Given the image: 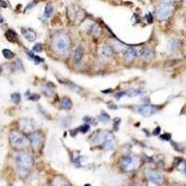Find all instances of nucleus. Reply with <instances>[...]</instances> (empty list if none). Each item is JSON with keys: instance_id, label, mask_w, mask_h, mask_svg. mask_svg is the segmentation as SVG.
Masks as SVG:
<instances>
[{"instance_id": "nucleus-1", "label": "nucleus", "mask_w": 186, "mask_h": 186, "mask_svg": "<svg viewBox=\"0 0 186 186\" xmlns=\"http://www.w3.org/2000/svg\"><path fill=\"white\" fill-rule=\"evenodd\" d=\"M70 45H71L70 37L64 34H59L53 40V49L59 54L66 53L70 49Z\"/></svg>"}, {"instance_id": "nucleus-2", "label": "nucleus", "mask_w": 186, "mask_h": 186, "mask_svg": "<svg viewBox=\"0 0 186 186\" xmlns=\"http://www.w3.org/2000/svg\"><path fill=\"white\" fill-rule=\"evenodd\" d=\"M173 7H174V3L171 0H167V1H164L163 3H161L156 11V17L158 20L163 21V20H167L172 13L173 10Z\"/></svg>"}, {"instance_id": "nucleus-3", "label": "nucleus", "mask_w": 186, "mask_h": 186, "mask_svg": "<svg viewBox=\"0 0 186 186\" xmlns=\"http://www.w3.org/2000/svg\"><path fill=\"white\" fill-rule=\"evenodd\" d=\"M10 140L11 145L16 148L25 147L28 144V139L19 131H12L10 133Z\"/></svg>"}, {"instance_id": "nucleus-4", "label": "nucleus", "mask_w": 186, "mask_h": 186, "mask_svg": "<svg viewBox=\"0 0 186 186\" xmlns=\"http://www.w3.org/2000/svg\"><path fill=\"white\" fill-rule=\"evenodd\" d=\"M17 165L23 168V169H29L33 166V157L25 152H21L19 153L16 157H15Z\"/></svg>"}, {"instance_id": "nucleus-5", "label": "nucleus", "mask_w": 186, "mask_h": 186, "mask_svg": "<svg viewBox=\"0 0 186 186\" xmlns=\"http://www.w3.org/2000/svg\"><path fill=\"white\" fill-rule=\"evenodd\" d=\"M140 159L133 156H127L122 159V168L127 171H132L139 168Z\"/></svg>"}, {"instance_id": "nucleus-6", "label": "nucleus", "mask_w": 186, "mask_h": 186, "mask_svg": "<svg viewBox=\"0 0 186 186\" xmlns=\"http://www.w3.org/2000/svg\"><path fill=\"white\" fill-rule=\"evenodd\" d=\"M29 140H30V144L33 146V148L36 149L41 145L42 140H43V135L39 131H34V132L31 133Z\"/></svg>"}, {"instance_id": "nucleus-7", "label": "nucleus", "mask_w": 186, "mask_h": 186, "mask_svg": "<svg viewBox=\"0 0 186 186\" xmlns=\"http://www.w3.org/2000/svg\"><path fill=\"white\" fill-rule=\"evenodd\" d=\"M145 174H146V176L149 178L150 180H152L153 182L157 183V184L162 183V181H163V180H164L162 174H160L158 171L154 170V169H150V168H149V169H146V170H145Z\"/></svg>"}, {"instance_id": "nucleus-8", "label": "nucleus", "mask_w": 186, "mask_h": 186, "mask_svg": "<svg viewBox=\"0 0 186 186\" xmlns=\"http://www.w3.org/2000/svg\"><path fill=\"white\" fill-rule=\"evenodd\" d=\"M138 112L144 116L149 117V116L153 115L154 114H156L157 112V108H156V106L148 104V105H144V106L139 107Z\"/></svg>"}, {"instance_id": "nucleus-9", "label": "nucleus", "mask_w": 186, "mask_h": 186, "mask_svg": "<svg viewBox=\"0 0 186 186\" xmlns=\"http://www.w3.org/2000/svg\"><path fill=\"white\" fill-rule=\"evenodd\" d=\"M99 54L101 56V58L104 59V60H108L111 59L114 55V51L111 49L110 45H103L100 50H99Z\"/></svg>"}, {"instance_id": "nucleus-10", "label": "nucleus", "mask_w": 186, "mask_h": 186, "mask_svg": "<svg viewBox=\"0 0 186 186\" xmlns=\"http://www.w3.org/2000/svg\"><path fill=\"white\" fill-rule=\"evenodd\" d=\"M109 132H105V131H98L97 133H95L92 137V143L95 144H103L105 140L107 138Z\"/></svg>"}, {"instance_id": "nucleus-11", "label": "nucleus", "mask_w": 186, "mask_h": 186, "mask_svg": "<svg viewBox=\"0 0 186 186\" xmlns=\"http://www.w3.org/2000/svg\"><path fill=\"white\" fill-rule=\"evenodd\" d=\"M123 57L126 61L127 62H130V61H133L134 59H136L138 57V51L134 48H128V49H126L124 51V53H123Z\"/></svg>"}, {"instance_id": "nucleus-12", "label": "nucleus", "mask_w": 186, "mask_h": 186, "mask_svg": "<svg viewBox=\"0 0 186 186\" xmlns=\"http://www.w3.org/2000/svg\"><path fill=\"white\" fill-rule=\"evenodd\" d=\"M115 144V138H114L113 134L108 133L107 138H106V140H105V142L102 144V145H103V148L104 150H111V149L114 148Z\"/></svg>"}, {"instance_id": "nucleus-13", "label": "nucleus", "mask_w": 186, "mask_h": 186, "mask_svg": "<svg viewBox=\"0 0 186 186\" xmlns=\"http://www.w3.org/2000/svg\"><path fill=\"white\" fill-rule=\"evenodd\" d=\"M22 34H23V36H24V37L29 41V42H34V41L35 40V38H36V34H35V33H34L33 30L22 28Z\"/></svg>"}, {"instance_id": "nucleus-14", "label": "nucleus", "mask_w": 186, "mask_h": 186, "mask_svg": "<svg viewBox=\"0 0 186 186\" xmlns=\"http://www.w3.org/2000/svg\"><path fill=\"white\" fill-rule=\"evenodd\" d=\"M110 46L113 50V51H115V52H120V51H124V49H125V45L117 40H113L111 42Z\"/></svg>"}, {"instance_id": "nucleus-15", "label": "nucleus", "mask_w": 186, "mask_h": 186, "mask_svg": "<svg viewBox=\"0 0 186 186\" xmlns=\"http://www.w3.org/2000/svg\"><path fill=\"white\" fill-rule=\"evenodd\" d=\"M83 55H84V50L82 46H78L77 48L75 50V52H74V61L75 63H79L83 58Z\"/></svg>"}, {"instance_id": "nucleus-16", "label": "nucleus", "mask_w": 186, "mask_h": 186, "mask_svg": "<svg viewBox=\"0 0 186 186\" xmlns=\"http://www.w3.org/2000/svg\"><path fill=\"white\" fill-rule=\"evenodd\" d=\"M180 43H181L180 40L178 39V38L171 39V40H169L168 43V49L169 51H175V50H177L179 46H180Z\"/></svg>"}, {"instance_id": "nucleus-17", "label": "nucleus", "mask_w": 186, "mask_h": 186, "mask_svg": "<svg viewBox=\"0 0 186 186\" xmlns=\"http://www.w3.org/2000/svg\"><path fill=\"white\" fill-rule=\"evenodd\" d=\"M143 94H144V91L139 88H131L126 92V95L128 97H137V96H141Z\"/></svg>"}, {"instance_id": "nucleus-18", "label": "nucleus", "mask_w": 186, "mask_h": 186, "mask_svg": "<svg viewBox=\"0 0 186 186\" xmlns=\"http://www.w3.org/2000/svg\"><path fill=\"white\" fill-rule=\"evenodd\" d=\"M53 186H71V185L67 180H65L62 177H57L53 180Z\"/></svg>"}, {"instance_id": "nucleus-19", "label": "nucleus", "mask_w": 186, "mask_h": 186, "mask_svg": "<svg viewBox=\"0 0 186 186\" xmlns=\"http://www.w3.org/2000/svg\"><path fill=\"white\" fill-rule=\"evenodd\" d=\"M73 103H72V101L69 99V98H63L62 101H61V107L63 109H65V110H69L71 107H72Z\"/></svg>"}, {"instance_id": "nucleus-20", "label": "nucleus", "mask_w": 186, "mask_h": 186, "mask_svg": "<svg viewBox=\"0 0 186 186\" xmlns=\"http://www.w3.org/2000/svg\"><path fill=\"white\" fill-rule=\"evenodd\" d=\"M6 37L10 42H15L17 40V34L13 30H8L6 32Z\"/></svg>"}, {"instance_id": "nucleus-21", "label": "nucleus", "mask_w": 186, "mask_h": 186, "mask_svg": "<svg viewBox=\"0 0 186 186\" xmlns=\"http://www.w3.org/2000/svg\"><path fill=\"white\" fill-rule=\"evenodd\" d=\"M26 54L28 55V57L35 63V64H39L41 62H43V59H41L39 56H37V55H34L33 52H31V51H26Z\"/></svg>"}, {"instance_id": "nucleus-22", "label": "nucleus", "mask_w": 186, "mask_h": 186, "mask_svg": "<svg viewBox=\"0 0 186 186\" xmlns=\"http://www.w3.org/2000/svg\"><path fill=\"white\" fill-rule=\"evenodd\" d=\"M89 32L94 35V36H99L100 34H101V29L100 27L97 25V24H91L90 27H89Z\"/></svg>"}, {"instance_id": "nucleus-23", "label": "nucleus", "mask_w": 186, "mask_h": 186, "mask_svg": "<svg viewBox=\"0 0 186 186\" xmlns=\"http://www.w3.org/2000/svg\"><path fill=\"white\" fill-rule=\"evenodd\" d=\"M53 11H54V9H53L52 4H48L45 8V13H44L45 18H50L52 15Z\"/></svg>"}, {"instance_id": "nucleus-24", "label": "nucleus", "mask_w": 186, "mask_h": 186, "mask_svg": "<svg viewBox=\"0 0 186 186\" xmlns=\"http://www.w3.org/2000/svg\"><path fill=\"white\" fill-rule=\"evenodd\" d=\"M152 55H153V50L151 48H145L142 51V56L144 59H149L150 57H152Z\"/></svg>"}, {"instance_id": "nucleus-25", "label": "nucleus", "mask_w": 186, "mask_h": 186, "mask_svg": "<svg viewBox=\"0 0 186 186\" xmlns=\"http://www.w3.org/2000/svg\"><path fill=\"white\" fill-rule=\"evenodd\" d=\"M2 53H3L4 57H5L6 59H8V60H10V59H12V58L14 57V53H13L11 51L8 50V49L3 50V51H2Z\"/></svg>"}, {"instance_id": "nucleus-26", "label": "nucleus", "mask_w": 186, "mask_h": 186, "mask_svg": "<svg viewBox=\"0 0 186 186\" xmlns=\"http://www.w3.org/2000/svg\"><path fill=\"white\" fill-rule=\"evenodd\" d=\"M99 120L102 121V122H103V123H107L110 120V116L104 111H103L102 114L99 115Z\"/></svg>"}, {"instance_id": "nucleus-27", "label": "nucleus", "mask_w": 186, "mask_h": 186, "mask_svg": "<svg viewBox=\"0 0 186 186\" xmlns=\"http://www.w3.org/2000/svg\"><path fill=\"white\" fill-rule=\"evenodd\" d=\"M33 51L35 52H41L43 51V45L41 43H36L33 46Z\"/></svg>"}, {"instance_id": "nucleus-28", "label": "nucleus", "mask_w": 186, "mask_h": 186, "mask_svg": "<svg viewBox=\"0 0 186 186\" xmlns=\"http://www.w3.org/2000/svg\"><path fill=\"white\" fill-rule=\"evenodd\" d=\"M11 100L13 103H18L21 101V95L19 94V93H13V94L11 95Z\"/></svg>"}, {"instance_id": "nucleus-29", "label": "nucleus", "mask_w": 186, "mask_h": 186, "mask_svg": "<svg viewBox=\"0 0 186 186\" xmlns=\"http://www.w3.org/2000/svg\"><path fill=\"white\" fill-rule=\"evenodd\" d=\"M89 129H90V127H89V125L88 124H84V125H82L80 127H79V130L82 132V133H87V132H88L89 131Z\"/></svg>"}, {"instance_id": "nucleus-30", "label": "nucleus", "mask_w": 186, "mask_h": 186, "mask_svg": "<svg viewBox=\"0 0 186 186\" xmlns=\"http://www.w3.org/2000/svg\"><path fill=\"white\" fill-rule=\"evenodd\" d=\"M161 139L166 140V141H168V140L170 139V135L169 134H164V135L161 136Z\"/></svg>"}, {"instance_id": "nucleus-31", "label": "nucleus", "mask_w": 186, "mask_h": 186, "mask_svg": "<svg viewBox=\"0 0 186 186\" xmlns=\"http://www.w3.org/2000/svg\"><path fill=\"white\" fill-rule=\"evenodd\" d=\"M146 19H147L148 22H149V23H151V22H153V16H152V14H151V13L147 14V16H146Z\"/></svg>"}, {"instance_id": "nucleus-32", "label": "nucleus", "mask_w": 186, "mask_h": 186, "mask_svg": "<svg viewBox=\"0 0 186 186\" xmlns=\"http://www.w3.org/2000/svg\"><path fill=\"white\" fill-rule=\"evenodd\" d=\"M125 95H126V92H119V93H117V94L115 95V98H116V99H119L120 97L125 96Z\"/></svg>"}, {"instance_id": "nucleus-33", "label": "nucleus", "mask_w": 186, "mask_h": 186, "mask_svg": "<svg viewBox=\"0 0 186 186\" xmlns=\"http://www.w3.org/2000/svg\"><path fill=\"white\" fill-rule=\"evenodd\" d=\"M39 99V96L38 95H32L31 97H29V100H32V101H37Z\"/></svg>"}, {"instance_id": "nucleus-34", "label": "nucleus", "mask_w": 186, "mask_h": 186, "mask_svg": "<svg viewBox=\"0 0 186 186\" xmlns=\"http://www.w3.org/2000/svg\"><path fill=\"white\" fill-rule=\"evenodd\" d=\"M159 129H160V128H159V127H157V128H156V131H155V132H154V134H155V135H156V134H158V132H159Z\"/></svg>"}, {"instance_id": "nucleus-35", "label": "nucleus", "mask_w": 186, "mask_h": 186, "mask_svg": "<svg viewBox=\"0 0 186 186\" xmlns=\"http://www.w3.org/2000/svg\"><path fill=\"white\" fill-rule=\"evenodd\" d=\"M171 186H185V185H180V184H173Z\"/></svg>"}, {"instance_id": "nucleus-36", "label": "nucleus", "mask_w": 186, "mask_h": 186, "mask_svg": "<svg viewBox=\"0 0 186 186\" xmlns=\"http://www.w3.org/2000/svg\"><path fill=\"white\" fill-rule=\"evenodd\" d=\"M3 22V18L1 17V15H0V23H1Z\"/></svg>"}, {"instance_id": "nucleus-37", "label": "nucleus", "mask_w": 186, "mask_h": 186, "mask_svg": "<svg viewBox=\"0 0 186 186\" xmlns=\"http://www.w3.org/2000/svg\"><path fill=\"white\" fill-rule=\"evenodd\" d=\"M137 186H145V185L144 184H138Z\"/></svg>"}, {"instance_id": "nucleus-38", "label": "nucleus", "mask_w": 186, "mask_h": 186, "mask_svg": "<svg viewBox=\"0 0 186 186\" xmlns=\"http://www.w3.org/2000/svg\"><path fill=\"white\" fill-rule=\"evenodd\" d=\"M85 186H91V185H90V184H86Z\"/></svg>"}, {"instance_id": "nucleus-39", "label": "nucleus", "mask_w": 186, "mask_h": 186, "mask_svg": "<svg viewBox=\"0 0 186 186\" xmlns=\"http://www.w3.org/2000/svg\"><path fill=\"white\" fill-rule=\"evenodd\" d=\"M184 172H185V174H186V167H185V168H184Z\"/></svg>"}, {"instance_id": "nucleus-40", "label": "nucleus", "mask_w": 186, "mask_h": 186, "mask_svg": "<svg viewBox=\"0 0 186 186\" xmlns=\"http://www.w3.org/2000/svg\"><path fill=\"white\" fill-rule=\"evenodd\" d=\"M184 3H185V5H186V0H184Z\"/></svg>"}, {"instance_id": "nucleus-41", "label": "nucleus", "mask_w": 186, "mask_h": 186, "mask_svg": "<svg viewBox=\"0 0 186 186\" xmlns=\"http://www.w3.org/2000/svg\"><path fill=\"white\" fill-rule=\"evenodd\" d=\"M44 186H48V185H44Z\"/></svg>"}]
</instances>
